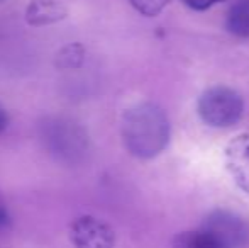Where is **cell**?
Returning <instances> with one entry per match:
<instances>
[{
	"label": "cell",
	"mask_w": 249,
	"mask_h": 248,
	"mask_svg": "<svg viewBox=\"0 0 249 248\" xmlns=\"http://www.w3.org/2000/svg\"><path fill=\"white\" fill-rule=\"evenodd\" d=\"M7 124H9V116H7V111L0 106V134L5 131Z\"/></svg>",
	"instance_id": "obj_14"
},
{
	"label": "cell",
	"mask_w": 249,
	"mask_h": 248,
	"mask_svg": "<svg viewBox=\"0 0 249 248\" xmlns=\"http://www.w3.org/2000/svg\"><path fill=\"white\" fill-rule=\"evenodd\" d=\"M66 17V9L58 0H33L26 9V20L31 26H48Z\"/></svg>",
	"instance_id": "obj_7"
},
{
	"label": "cell",
	"mask_w": 249,
	"mask_h": 248,
	"mask_svg": "<svg viewBox=\"0 0 249 248\" xmlns=\"http://www.w3.org/2000/svg\"><path fill=\"white\" fill-rule=\"evenodd\" d=\"M70 240L75 248H114L115 235L99 218L80 216L70 226Z\"/></svg>",
	"instance_id": "obj_5"
},
{
	"label": "cell",
	"mask_w": 249,
	"mask_h": 248,
	"mask_svg": "<svg viewBox=\"0 0 249 248\" xmlns=\"http://www.w3.org/2000/svg\"><path fill=\"white\" fill-rule=\"evenodd\" d=\"M202 231L212 236L224 248H241L248 242L249 226L236 212L215 209L203 219Z\"/></svg>",
	"instance_id": "obj_4"
},
{
	"label": "cell",
	"mask_w": 249,
	"mask_h": 248,
	"mask_svg": "<svg viewBox=\"0 0 249 248\" xmlns=\"http://www.w3.org/2000/svg\"><path fill=\"white\" fill-rule=\"evenodd\" d=\"M181 2L194 10H207L212 5H215V3L224 2V0H181Z\"/></svg>",
	"instance_id": "obj_12"
},
{
	"label": "cell",
	"mask_w": 249,
	"mask_h": 248,
	"mask_svg": "<svg viewBox=\"0 0 249 248\" xmlns=\"http://www.w3.org/2000/svg\"><path fill=\"white\" fill-rule=\"evenodd\" d=\"M170 2L171 0H129V3L138 12H141L142 16H148V17L158 16Z\"/></svg>",
	"instance_id": "obj_11"
},
{
	"label": "cell",
	"mask_w": 249,
	"mask_h": 248,
	"mask_svg": "<svg viewBox=\"0 0 249 248\" xmlns=\"http://www.w3.org/2000/svg\"><path fill=\"white\" fill-rule=\"evenodd\" d=\"M83 48L80 44H70L65 50H61L58 57V66L59 68H76L83 63Z\"/></svg>",
	"instance_id": "obj_10"
},
{
	"label": "cell",
	"mask_w": 249,
	"mask_h": 248,
	"mask_svg": "<svg viewBox=\"0 0 249 248\" xmlns=\"http://www.w3.org/2000/svg\"><path fill=\"white\" fill-rule=\"evenodd\" d=\"M226 26L234 36L249 38V0H241L231 7Z\"/></svg>",
	"instance_id": "obj_8"
},
{
	"label": "cell",
	"mask_w": 249,
	"mask_h": 248,
	"mask_svg": "<svg viewBox=\"0 0 249 248\" xmlns=\"http://www.w3.org/2000/svg\"><path fill=\"white\" fill-rule=\"evenodd\" d=\"M173 248H224L205 231H183L175 236Z\"/></svg>",
	"instance_id": "obj_9"
},
{
	"label": "cell",
	"mask_w": 249,
	"mask_h": 248,
	"mask_svg": "<svg viewBox=\"0 0 249 248\" xmlns=\"http://www.w3.org/2000/svg\"><path fill=\"white\" fill-rule=\"evenodd\" d=\"M10 226V214H9V209H7L5 202L0 199V231L7 229Z\"/></svg>",
	"instance_id": "obj_13"
},
{
	"label": "cell",
	"mask_w": 249,
	"mask_h": 248,
	"mask_svg": "<svg viewBox=\"0 0 249 248\" xmlns=\"http://www.w3.org/2000/svg\"><path fill=\"white\" fill-rule=\"evenodd\" d=\"M244 102L239 92L231 87H210L198 99V114L212 128H229L243 116Z\"/></svg>",
	"instance_id": "obj_2"
},
{
	"label": "cell",
	"mask_w": 249,
	"mask_h": 248,
	"mask_svg": "<svg viewBox=\"0 0 249 248\" xmlns=\"http://www.w3.org/2000/svg\"><path fill=\"white\" fill-rule=\"evenodd\" d=\"M122 139L129 153L138 158H154L170 141V121L160 106L142 102L125 111Z\"/></svg>",
	"instance_id": "obj_1"
},
{
	"label": "cell",
	"mask_w": 249,
	"mask_h": 248,
	"mask_svg": "<svg viewBox=\"0 0 249 248\" xmlns=\"http://www.w3.org/2000/svg\"><path fill=\"white\" fill-rule=\"evenodd\" d=\"M226 167L241 191L249 194V134H239L226 148Z\"/></svg>",
	"instance_id": "obj_6"
},
{
	"label": "cell",
	"mask_w": 249,
	"mask_h": 248,
	"mask_svg": "<svg viewBox=\"0 0 249 248\" xmlns=\"http://www.w3.org/2000/svg\"><path fill=\"white\" fill-rule=\"evenodd\" d=\"M41 136L50 153L63 162L80 158V155L85 152V133L80 129V126L66 119H50L43 124Z\"/></svg>",
	"instance_id": "obj_3"
}]
</instances>
